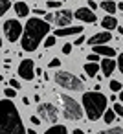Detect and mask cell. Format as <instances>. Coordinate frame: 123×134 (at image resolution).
I'll return each mask as SVG.
<instances>
[{"label": "cell", "mask_w": 123, "mask_h": 134, "mask_svg": "<svg viewBox=\"0 0 123 134\" xmlns=\"http://www.w3.org/2000/svg\"><path fill=\"white\" fill-rule=\"evenodd\" d=\"M0 112H2V118H0V134H28L13 101H9L8 97L4 101H0Z\"/></svg>", "instance_id": "obj_1"}, {"label": "cell", "mask_w": 123, "mask_h": 134, "mask_svg": "<svg viewBox=\"0 0 123 134\" xmlns=\"http://www.w3.org/2000/svg\"><path fill=\"white\" fill-rule=\"evenodd\" d=\"M48 31H50V24L46 20L30 19L26 22V26H24V33H22V42H20L22 50L24 52H35Z\"/></svg>", "instance_id": "obj_2"}, {"label": "cell", "mask_w": 123, "mask_h": 134, "mask_svg": "<svg viewBox=\"0 0 123 134\" xmlns=\"http://www.w3.org/2000/svg\"><path fill=\"white\" fill-rule=\"evenodd\" d=\"M83 107L86 110L88 119L96 121L101 116H105V112H107V97L101 92H96V90L86 92V94H83Z\"/></svg>", "instance_id": "obj_3"}, {"label": "cell", "mask_w": 123, "mask_h": 134, "mask_svg": "<svg viewBox=\"0 0 123 134\" xmlns=\"http://www.w3.org/2000/svg\"><path fill=\"white\" fill-rule=\"evenodd\" d=\"M53 79H55L57 86H61L64 90H74V92H81L83 90V79L75 77L70 72H57Z\"/></svg>", "instance_id": "obj_4"}, {"label": "cell", "mask_w": 123, "mask_h": 134, "mask_svg": "<svg viewBox=\"0 0 123 134\" xmlns=\"http://www.w3.org/2000/svg\"><path fill=\"white\" fill-rule=\"evenodd\" d=\"M61 99H63V114H64V118L66 119H70V121H79L81 118H83V108H81V105L74 99V97H70V96H61Z\"/></svg>", "instance_id": "obj_5"}, {"label": "cell", "mask_w": 123, "mask_h": 134, "mask_svg": "<svg viewBox=\"0 0 123 134\" xmlns=\"http://www.w3.org/2000/svg\"><path fill=\"white\" fill-rule=\"evenodd\" d=\"M22 33H24V28H22V24L19 20L11 19V20L4 22V35H6V39L9 42H15L19 37H22Z\"/></svg>", "instance_id": "obj_6"}, {"label": "cell", "mask_w": 123, "mask_h": 134, "mask_svg": "<svg viewBox=\"0 0 123 134\" xmlns=\"http://www.w3.org/2000/svg\"><path fill=\"white\" fill-rule=\"evenodd\" d=\"M37 112H39V116H41L44 121H48V123H55V121L59 119V110H57V107L52 105V103H41L39 108H37Z\"/></svg>", "instance_id": "obj_7"}, {"label": "cell", "mask_w": 123, "mask_h": 134, "mask_svg": "<svg viewBox=\"0 0 123 134\" xmlns=\"http://www.w3.org/2000/svg\"><path fill=\"white\" fill-rule=\"evenodd\" d=\"M35 74H37V70H35V64H33L31 59H24V61L19 64V75H20L22 79L31 81V79L35 77Z\"/></svg>", "instance_id": "obj_8"}, {"label": "cell", "mask_w": 123, "mask_h": 134, "mask_svg": "<svg viewBox=\"0 0 123 134\" xmlns=\"http://www.w3.org/2000/svg\"><path fill=\"white\" fill-rule=\"evenodd\" d=\"M75 15L70 11V9H59L57 13H55V26H59V28H64V26H70V22H72V19H74Z\"/></svg>", "instance_id": "obj_9"}, {"label": "cell", "mask_w": 123, "mask_h": 134, "mask_svg": "<svg viewBox=\"0 0 123 134\" xmlns=\"http://www.w3.org/2000/svg\"><path fill=\"white\" fill-rule=\"evenodd\" d=\"M74 15H75V19L81 20V22H88V24H94V22H96V13H94V9H90V8H79Z\"/></svg>", "instance_id": "obj_10"}, {"label": "cell", "mask_w": 123, "mask_h": 134, "mask_svg": "<svg viewBox=\"0 0 123 134\" xmlns=\"http://www.w3.org/2000/svg\"><path fill=\"white\" fill-rule=\"evenodd\" d=\"M110 39H112L110 31H101V33H96L94 37H90V39H88V44H90V46H101V44L108 42Z\"/></svg>", "instance_id": "obj_11"}, {"label": "cell", "mask_w": 123, "mask_h": 134, "mask_svg": "<svg viewBox=\"0 0 123 134\" xmlns=\"http://www.w3.org/2000/svg\"><path fill=\"white\" fill-rule=\"evenodd\" d=\"M83 33L81 26H68V28H57L55 30V37H70V35H79Z\"/></svg>", "instance_id": "obj_12"}, {"label": "cell", "mask_w": 123, "mask_h": 134, "mask_svg": "<svg viewBox=\"0 0 123 134\" xmlns=\"http://www.w3.org/2000/svg\"><path fill=\"white\" fill-rule=\"evenodd\" d=\"M99 64H101V72H103V75H107V77L112 75V72H114L116 66H118V63H116L114 59H103Z\"/></svg>", "instance_id": "obj_13"}, {"label": "cell", "mask_w": 123, "mask_h": 134, "mask_svg": "<svg viewBox=\"0 0 123 134\" xmlns=\"http://www.w3.org/2000/svg\"><path fill=\"white\" fill-rule=\"evenodd\" d=\"M94 53H97V55H105V57H114L116 55V50L114 48H110V46H105V44H101V46H94Z\"/></svg>", "instance_id": "obj_14"}, {"label": "cell", "mask_w": 123, "mask_h": 134, "mask_svg": "<svg viewBox=\"0 0 123 134\" xmlns=\"http://www.w3.org/2000/svg\"><path fill=\"white\" fill-rule=\"evenodd\" d=\"M99 70H101V64H97V63H86L85 64V72L88 77H96Z\"/></svg>", "instance_id": "obj_15"}, {"label": "cell", "mask_w": 123, "mask_h": 134, "mask_svg": "<svg viewBox=\"0 0 123 134\" xmlns=\"http://www.w3.org/2000/svg\"><path fill=\"white\" fill-rule=\"evenodd\" d=\"M15 13H17L19 17H28V15H30L28 4H24L22 0H20V2H17V4H15Z\"/></svg>", "instance_id": "obj_16"}, {"label": "cell", "mask_w": 123, "mask_h": 134, "mask_svg": "<svg viewBox=\"0 0 123 134\" xmlns=\"http://www.w3.org/2000/svg\"><path fill=\"white\" fill-rule=\"evenodd\" d=\"M101 26H103L105 30H114V28H118V20H116L112 15H108V17H105V19L101 20Z\"/></svg>", "instance_id": "obj_17"}, {"label": "cell", "mask_w": 123, "mask_h": 134, "mask_svg": "<svg viewBox=\"0 0 123 134\" xmlns=\"http://www.w3.org/2000/svg\"><path fill=\"white\" fill-rule=\"evenodd\" d=\"M44 134H68V129L64 125H52Z\"/></svg>", "instance_id": "obj_18"}, {"label": "cell", "mask_w": 123, "mask_h": 134, "mask_svg": "<svg viewBox=\"0 0 123 134\" xmlns=\"http://www.w3.org/2000/svg\"><path fill=\"white\" fill-rule=\"evenodd\" d=\"M116 8H118V6L114 4V0H107V2H101V9H105V11L110 13V15L116 11Z\"/></svg>", "instance_id": "obj_19"}, {"label": "cell", "mask_w": 123, "mask_h": 134, "mask_svg": "<svg viewBox=\"0 0 123 134\" xmlns=\"http://www.w3.org/2000/svg\"><path fill=\"white\" fill-rule=\"evenodd\" d=\"M9 8H11V2H9V0H0V15L8 13Z\"/></svg>", "instance_id": "obj_20"}, {"label": "cell", "mask_w": 123, "mask_h": 134, "mask_svg": "<svg viewBox=\"0 0 123 134\" xmlns=\"http://www.w3.org/2000/svg\"><path fill=\"white\" fill-rule=\"evenodd\" d=\"M97 134H123V129L121 127H112V129H107V130L97 132Z\"/></svg>", "instance_id": "obj_21"}, {"label": "cell", "mask_w": 123, "mask_h": 134, "mask_svg": "<svg viewBox=\"0 0 123 134\" xmlns=\"http://www.w3.org/2000/svg\"><path fill=\"white\" fill-rule=\"evenodd\" d=\"M121 88H123V83H119V81H114V79L110 81V90H112V92H119Z\"/></svg>", "instance_id": "obj_22"}, {"label": "cell", "mask_w": 123, "mask_h": 134, "mask_svg": "<svg viewBox=\"0 0 123 134\" xmlns=\"http://www.w3.org/2000/svg\"><path fill=\"white\" fill-rule=\"evenodd\" d=\"M103 118H105V121H107V123H112V121H114V118H116V112H114V110H107Z\"/></svg>", "instance_id": "obj_23"}, {"label": "cell", "mask_w": 123, "mask_h": 134, "mask_svg": "<svg viewBox=\"0 0 123 134\" xmlns=\"http://www.w3.org/2000/svg\"><path fill=\"white\" fill-rule=\"evenodd\" d=\"M46 6L52 8V9H59V8H61V0H48Z\"/></svg>", "instance_id": "obj_24"}, {"label": "cell", "mask_w": 123, "mask_h": 134, "mask_svg": "<svg viewBox=\"0 0 123 134\" xmlns=\"http://www.w3.org/2000/svg\"><path fill=\"white\" fill-rule=\"evenodd\" d=\"M4 96H6L8 99H11V97H15V96H17V90H15V88H11V86H8V88L4 90Z\"/></svg>", "instance_id": "obj_25"}, {"label": "cell", "mask_w": 123, "mask_h": 134, "mask_svg": "<svg viewBox=\"0 0 123 134\" xmlns=\"http://www.w3.org/2000/svg\"><path fill=\"white\" fill-rule=\"evenodd\" d=\"M114 112H116V114L123 119V105H119L118 101H116V105H114Z\"/></svg>", "instance_id": "obj_26"}, {"label": "cell", "mask_w": 123, "mask_h": 134, "mask_svg": "<svg viewBox=\"0 0 123 134\" xmlns=\"http://www.w3.org/2000/svg\"><path fill=\"white\" fill-rule=\"evenodd\" d=\"M53 44H55V35H52V37H48V39L44 41V46H46V48H52Z\"/></svg>", "instance_id": "obj_27"}, {"label": "cell", "mask_w": 123, "mask_h": 134, "mask_svg": "<svg viewBox=\"0 0 123 134\" xmlns=\"http://www.w3.org/2000/svg\"><path fill=\"white\" fill-rule=\"evenodd\" d=\"M48 66H50V68H57V66H61V61H59V57H53V59L48 63Z\"/></svg>", "instance_id": "obj_28"}, {"label": "cell", "mask_w": 123, "mask_h": 134, "mask_svg": "<svg viewBox=\"0 0 123 134\" xmlns=\"http://www.w3.org/2000/svg\"><path fill=\"white\" fill-rule=\"evenodd\" d=\"M44 20H46V22H53V20H55V13H46V15H44Z\"/></svg>", "instance_id": "obj_29"}, {"label": "cell", "mask_w": 123, "mask_h": 134, "mask_svg": "<svg viewBox=\"0 0 123 134\" xmlns=\"http://www.w3.org/2000/svg\"><path fill=\"white\" fill-rule=\"evenodd\" d=\"M9 86L15 88V90H19V88H20V83H19L17 79H11V81H9Z\"/></svg>", "instance_id": "obj_30"}, {"label": "cell", "mask_w": 123, "mask_h": 134, "mask_svg": "<svg viewBox=\"0 0 123 134\" xmlns=\"http://www.w3.org/2000/svg\"><path fill=\"white\" fill-rule=\"evenodd\" d=\"M97 59H99L97 53H90V55H88V63H97Z\"/></svg>", "instance_id": "obj_31"}, {"label": "cell", "mask_w": 123, "mask_h": 134, "mask_svg": "<svg viewBox=\"0 0 123 134\" xmlns=\"http://www.w3.org/2000/svg\"><path fill=\"white\" fill-rule=\"evenodd\" d=\"M70 52H72V44L68 42V44H64V46H63V53H66V55H68Z\"/></svg>", "instance_id": "obj_32"}, {"label": "cell", "mask_w": 123, "mask_h": 134, "mask_svg": "<svg viewBox=\"0 0 123 134\" xmlns=\"http://www.w3.org/2000/svg\"><path fill=\"white\" fill-rule=\"evenodd\" d=\"M118 66H119V70H121V74H123V53L118 57Z\"/></svg>", "instance_id": "obj_33"}, {"label": "cell", "mask_w": 123, "mask_h": 134, "mask_svg": "<svg viewBox=\"0 0 123 134\" xmlns=\"http://www.w3.org/2000/svg\"><path fill=\"white\" fill-rule=\"evenodd\" d=\"M83 42H85V37H77V39L74 41V44H75V46H81Z\"/></svg>", "instance_id": "obj_34"}, {"label": "cell", "mask_w": 123, "mask_h": 134, "mask_svg": "<svg viewBox=\"0 0 123 134\" xmlns=\"http://www.w3.org/2000/svg\"><path fill=\"white\" fill-rule=\"evenodd\" d=\"M31 123H33V125H41V119H39L37 116H31Z\"/></svg>", "instance_id": "obj_35"}, {"label": "cell", "mask_w": 123, "mask_h": 134, "mask_svg": "<svg viewBox=\"0 0 123 134\" xmlns=\"http://www.w3.org/2000/svg\"><path fill=\"white\" fill-rule=\"evenodd\" d=\"M88 8H90V9H96V8H97V4L94 2V0H88Z\"/></svg>", "instance_id": "obj_36"}, {"label": "cell", "mask_w": 123, "mask_h": 134, "mask_svg": "<svg viewBox=\"0 0 123 134\" xmlns=\"http://www.w3.org/2000/svg\"><path fill=\"white\" fill-rule=\"evenodd\" d=\"M72 134H85V132H83L81 129H74V132H72Z\"/></svg>", "instance_id": "obj_37"}, {"label": "cell", "mask_w": 123, "mask_h": 134, "mask_svg": "<svg viewBox=\"0 0 123 134\" xmlns=\"http://www.w3.org/2000/svg\"><path fill=\"white\" fill-rule=\"evenodd\" d=\"M33 13H35V15H44V11H42V9H35Z\"/></svg>", "instance_id": "obj_38"}, {"label": "cell", "mask_w": 123, "mask_h": 134, "mask_svg": "<svg viewBox=\"0 0 123 134\" xmlns=\"http://www.w3.org/2000/svg\"><path fill=\"white\" fill-rule=\"evenodd\" d=\"M22 103L24 105H30V97H22Z\"/></svg>", "instance_id": "obj_39"}, {"label": "cell", "mask_w": 123, "mask_h": 134, "mask_svg": "<svg viewBox=\"0 0 123 134\" xmlns=\"http://www.w3.org/2000/svg\"><path fill=\"white\" fill-rule=\"evenodd\" d=\"M118 8H119V9L123 11V2H119V4H118Z\"/></svg>", "instance_id": "obj_40"}, {"label": "cell", "mask_w": 123, "mask_h": 134, "mask_svg": "<svg viewBox=\"0 0 123 134\" xmlns=\"http://www.w3.org/2000/svg\"><path fill=\"white\" fill-rule=\"evenodd\" d=\"M28 134H37V132L35 130H28Z\"/></svg>", "instance_id": "obj_41"}, {"label": "cell", "mask_w": 123, "mask_h": 134, "mask_svg": "<svg viewBox=\"0 0 123 134\" xmlns=\"http://www.w3.org/2000/svg\"><path fill=\"white\" fill-rule=\"evenodd\" d=\"M119 99H121V101H123V92H119Z\"/></svg>", "instance_id": "obj_42"}]
</instances>
